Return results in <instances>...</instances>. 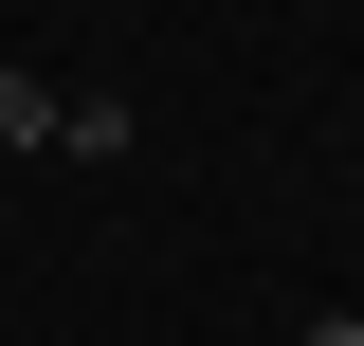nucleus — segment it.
I'll use <instances>...</instances> for the list:
<instances>
[{
	"label": "nucleus",
	"mask_w": 364,
	"mask_h": 346,
	"mask_svg": "<svg viewBox=\"0 0 364 346\" xmlns=\"http://www.w3.org/2000/svg\"><path fill=\"white\" fill-rule=\"evenodd\" d=\"M55 164H128V91H55Z\"/></svg>",
	"instance_id": "obj_1"
},
{
	"label": "nucleus",
	"mask_w": 364,
	"mask_h": 346,
	"mask_svg": "<svg viewBox=\"0 0 364 346\" xmlns=\"http://www.w3.org/2000/svg\"><path fill=\"white\" fill-rule=\"evenodd\" d=\"M0 146H55V73H18V55H0Z\"/></svg>",
	"instance_id": "obj_2"
},
{
	"label": "nucleus",
	"mask_w": 364,
	"mask_h": 346,
	"mask_svg": "<svg viewBox=\"0 0 364 346\" xmlns=\"http://www.w3.org/2000/svg\"><path fill=\"white\" fill-rule=\"evenodd\" d=\"M291 346H364V310H310V328H291Z\"/></svg>",
	"instance_id": "obj_3"
}]
</instances>
